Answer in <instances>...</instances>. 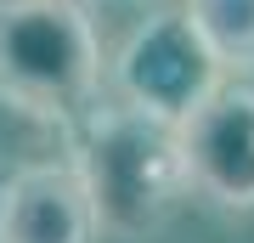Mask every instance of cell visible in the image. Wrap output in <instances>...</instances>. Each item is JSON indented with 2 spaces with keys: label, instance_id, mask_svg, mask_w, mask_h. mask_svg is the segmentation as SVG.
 Returning a JSON list of instances; mask_svg holds the SVG:
<instances>
[{
  "label": "cell",
  "instance_id": "1",
  "mask_svg": "<svg viewBox=\"0 0 254 243\" xmlns=\"http://www.w3.org/2000/svg\"><path fill=\"white\" fill-rule=\"evenodd\" d=\"M68 164L79 170L96 232L119 243L164 232L175 221V209L192 198L175 125L147 119L136 108H91Z\"/></svg>",
  "mask_w": 254,
  "mask_h": 243
},
{
  "label": "cell",
  "instance_id": "2",
  "mask_svg": "<svg viewBox=\"0 0 254 243\" xmlns=\"http://www.w3.org/2000/svg\"><path fill=\"white\" fill-rule=\"evenodd\" d=\"M102 90V40L79 0H0V102L28 119H85Z\"/></svg>",
  "mask_w": 254,
  "mask_h": 243
},
{
  "label": "cell",
  "instance_id": "3",
  "mask_svg": "<svg viewBox=\"0 0 254 243\" xmlns=\"http://www.w3.org/2000/svg\"><path fill=\"white\" fill-rule=\"evenodd\" d=\"M108 80L119 90V108H136L147 119L181 125L209 90L226 80V68L215 63L203 34L187 23V11H153L113 51Z\"/></svg>",
  "mask_w": 254,
  "mask_h": 243
},
{
  "label": "cell",
  "instance_id": "4",
  "mask_svg": "<svg viewBox=\"0 0 254 243\" xmlns=\"http://www.w3.org/2000/svg\"><path fill=\"white\" fill-rule=\"evenodd\" d=\"M187 192L215 209H254V85L220 80L175 125Z\"/></svg>",
  "mask_w": 254,
  "mask_h": 243
},
{
  "label": "cell",
  "instance_id": "5",
  "mask_svg": "<svg viewBox=\"0 0 254 243\" xmlns=\"http://www.w3.org/2000/svg\"><path fill=\"white\" fill-rule=\"evenodd\" d=\"M96 215L68 159L28 164L0 187V243H96Z\"/></svg>",
  "mask_w": 254,
  "mask_h": 243
},
{
  "label": "cell",
  "instance_id": "6",
  "mask_svg": "<svg viewBox=\"0 0 254 243\" xmlns=\"http://www.w3.org/2000/svg\"><path fill=\"white\" fill-rule=\"evenodd\" d=\"M181 11L226 74H254V0H187Z\"/></svg>",
  "mask_w": 254,
  "mask_h": 243
}]
</instances>
